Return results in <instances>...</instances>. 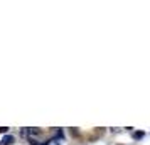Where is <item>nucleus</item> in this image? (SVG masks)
Wrapping results in <instances>:
<instances>
[{
    "label": "nucleus",
    "instance_id": "obj_1",
    "mask_svg": "<svg viewBox=\"0 0 150 145\" xmlns=\"http://www.w3.org/2000/svg\"><path fill=\"white\" fill-rule=\"evenodd\" d=\"M12 142H14V135H5L0 140V145H10Z\"/></svg>",
    "mask_w": 150,
    "mask_h": 145
},
{
    "label": "nucleus",
    "instance_id": "obj_3",
    "mask_svg": "<svg viewBox=\"0 0 150 145\" xmlns=\"http://www.w3.org/2000/svg\"><path fill=\"white\" fill-rule=\"evenodd\" d=\"M37 133H41L39 128H29V135H37Z\"/></svg>",
    "mask_w": 150,
    "mask_h": 145
},
{
    "label": "nucleus",
    "instance_id": "obj_5",
    "mask_svg": "<svg viewBox=\"0 0 150 145\" xmlns=\"http://www.w3.org/2000/svg\"><path fill=\"white\" fill-rule=\"evenodd\" d=\"M8 132V127H0V133H7Z\"/></svg>",
    "mask_w": 150,
    "mask_h": 145
},
{
    "label": "nucleus",
    "instance_id": "obj_2",
    "mask_svg": "<svg viewBox=\"0 0 150 145\" xmlns=\"http://www.w3.org/2000/svg\"><path fill=\"white\" fill-rule=\"evenodd\" d=\"M143 135H145L143 132H135V133H133V138H135V140H138V138H143Z\"/></svg>",
    "mask_w": 150,
    "mask_h": 145
},
{
    "label": "nucleus",
    "instance_id": "obj_4",
    "mask_svg": "<svg viewBox=\"0 0 150 145\" xmlns=\"http://www.w3.org/2000/svg\"><path fill=\"white\" fill-rule=\"evenodd\" d=\"M22 137H29V128H22Z\"/></svg>",
    "mask_w": 150,
    "mask_h": 145
},
{
    "label": "nucleus",
    "instance_id": "obj_6",
    "mask_svg": "<svg viewBox=\"0 0 150 145\" xmlns=\"http://www.w3.org/2000/svg\"><path fill=\"white\" fill-rule=\"evenodd\" d=\"M30 145H41L39 142H35V140H30Z\"/></svg>",
    "mask_w": 150,
    "mask_h": 145
}]
</instances>
